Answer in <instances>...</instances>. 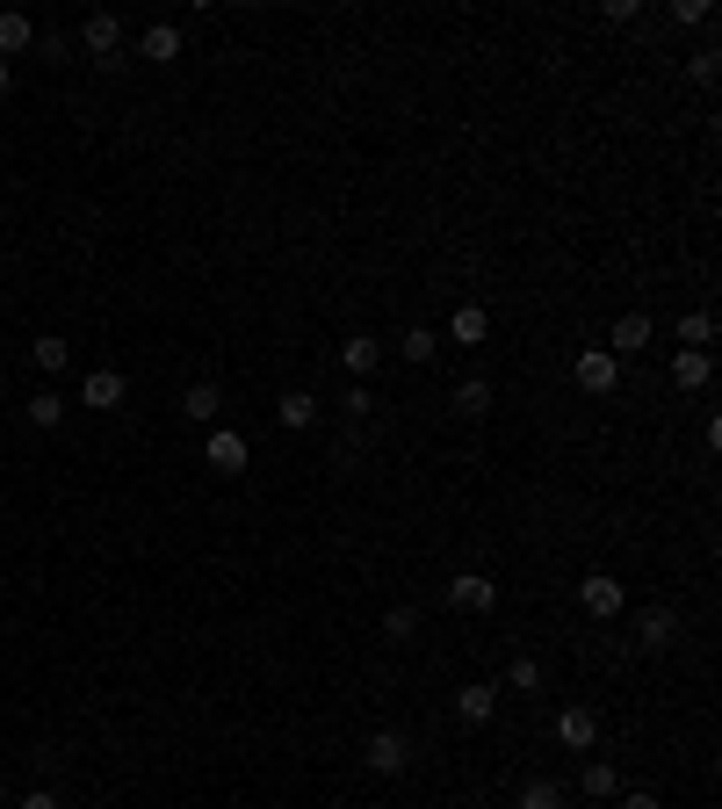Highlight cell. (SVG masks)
I'll list each match as a JSON object with an SVG mask.
<instances>
[{
	"label": "cell",
	"instance_id": "obj_25",
	"mask_svg": "<svg viewBox=\"0 0 722 809\" xmlns=\"http://www.w3.org/2000/svg\"><path fill=\"white\" fill-rule=\"evenodd\" d=\"M715 340V311H687L679 318V347H708Z\"/></svg>",
	"mask_w": 722,
	"mask_h": 809
},
{
	"label": "cell",
	"instance_id": "obj_4",
	"mask_svg": "<svg viewBox=\"0 0 722 809\" xmlns=\"http://www.w3.org/2000/svg\"><path fill=\"white\" fill-rule=\"evenodd\" d=\"M448 607H463V615H492V607H499V586H492L484 571H463V578H448Z\"/></svg>",
	"mask_w": 722,
	"mask_h": 809
},
{
	"label": "cell",
	"instance_id": "obj_22",
	"mask_svg": "<svg viewBox=\"0 0 722 809\" xmlns=\"http://www.w3.org/2000/svg\"><path fill=\"white\" fill-rule=\"evenodd\" d=\"M455 413H463V419H484V413H492V383H484V377H463V383H455Z\"/></svg>",
	"mask_w": 722,
	"mask_h": 809
},
{
	"label": "cell",
	"instance_id": "obj_24",
	"mask_svg": "<svg viewBox=\"0 0 722 809\" xmlns=\"http://www.w3.org/2000/svg\"><path fill=\"white\" fill-rule=\"evenodd\" d=\"M520 809H564V788H556L550 774H534L528 788H520Z\"/></svg>",
	"mask_w": 722,
	"mask_h": 809
},
{
	"label": "cell",
	"instance_id": "obj_7",
	"mask_svg": "<svg viewBox=\"0 0 722 809\" xmlns=\"http://www.w3.org/2000/svg\"><path fill=\"white\" fill-rule=\"evenodd\" d=\"M708 377H715V355H708V347H679V355H672V391H708Z\"/></svg>",
	"mask_w": 722,
	"mask_h": 809
},
{
	"label": "cell",
	"instance_id": "obj_11",
	"mask_svg": "<svg viewBox=\"0 0 722 809\" xmlns=\"http://www.w3.org/2000/svg\"><path fill=\"white\" fill-rule=\"evenodd\" d=\"M340 362H347V377H376V369H383V340H376V333H347Z\"/></svg>",
	"mask_w": 722,
	"mask_h": 809
},
{
	"label": "cell",
	"instance_id": "obj_13",
	"mask_svg": "<svg viewBox=\"0 0 722 809\" xmlns=\"http://www.w3.org/2000/svg\"><path fill=\"white\" fill-rule=\"evenodd\" d=\"M448 340H455V347H484V340H492V311H484V304H463L455 318H448Z\"/></svg>",
	"mask_w": 722,
	"mask_h": 809
},
{
	"label": "cell",
	"instance_id": "obj_21",
	"mask_svg": "<svg viewBox=\"0 0 722 809\" xmlns=\"http://www.w3.org/2000/svg\"><path fill=\"white\" fill-rule=\"evenodd\" d=\"M397 355H405V362H413V369H427L433 355H441V333H433V326H413V333H405V340H397Z\"/></svg>",
	"mask_w": 722,
	"mask_h": 809
},
{
	"label": "cell",
	"instance_id": "obj_17",
	"mask_svg": "<svg viewBox=\"0 0 722 809\" xmlns=\"http://www.w3.org/2000/svg\"><path fill=\"white\" fill-rule=\"evenodd\" d=\"M492 708H499V687H484V679H477V687H463V694H455V716H463L470 730H477V723H492Z\"/></svg>",
	"mask_w": 722,
	"mask_h": 809
},
{
	"label": "cell",
	"instance_id": "obj_8",
	"mask_svg": "<svg viewBox=\"0 0 722 809\" xmlns=\"http://www.w3.org/2000/svg\"><path fill=\"white\" fill-rule=\"evenodd\" d=\"M556 744H564V752H593V744H600V716H593V708H564V716H556Z\"/></svg>",
	"mask_w": 722,
	"mask_h": 809
},
{
	"label": "cell",
	"instance_id": "obj_30",
	"mask_svg": "<svg viewBox=\"0 0 722 809\" xmlns=\"http://www.w3.org/2000/svg\"><path fill=\"white\" fill-rule=\"evenodd\" d=\"M340 413H347V419H369V413H376V397H369V391H361V383H354V391L340 397Z\"/></svg>",
	"mask_w": 722,
	"mask_h": 809
},
{
	"label": "cell",
	"instance_id": "obj_27",
	"mask_svg": "<svg viewBox=\"0 0 722 809\" xmlns=\"http://www.w3.org/2000/svg\"><path fill=\"white\" fill-rule=\"evenodd\" d=\"M687 72H693L701 87H715V80H722V52H715V44H701V52L687 58Z\"/></svg>",
	"mask_w": 722,
	"mask_h": 809
},
{
	"label": "cell",
	"instance_id": "obj_12",
	"mask_svg": "<svg viewBox=\"0 0 722 809\" xmlns=\"http://www.w3.org/2000/svg\"><path fill=\"white\" fill-rule=\"evenodd\" d=\"M636 347H651V318H643V311H621V318H614V340H607V355H614V362H629Z\"/></svg>",
	"mask_w": 722,
	"mask_h": 809
},
{
	"label": "cell",
	"instance_id": "obj_26",
	"mask_svg": "<svg viewBox=\"0 0 722 809\" xmlns=\"http://www.w3.org/2000/svg\"><path fill=\"white\" fill-rule=\"evenodd\" d=\"M708 22H715L708 0H672V30H708Z\"/></svg>",
	"mask_w": 722,
	"mask_h": 809
},
{
	"label": "cell",
	"instance_id": "obj_2",
	"mask_svg": "<svg viewBox=\"0 0 722 809\" xmlns=\"http://www.w3.org/2000/svg\"><path fill=\"white\" fill-rule=\"evenodd\" d=\"M571 377H578V391H585V397H607V391H614V383H621V362H614V355H607V347H585V355H578V369H571Z\"/></svg>",
	"mask_w": 722,
	"mask_h": 809
},
{
	"label": "cell",
	"instance_id": "obj_23",
	"mask_svg": "<svg viewBox=\"0 0 722 809\" xmlns=\"http://www.w3.org/2000/svg\"><path fill=\"white\" fill-rule=\"evenodd\" d=\"M30 362H36V369H44V377H58V369H66V362H72V347H66V340H58V333H44V340H36V347H30Z\"/></svg>",
	"mask_w": 722,
	"mask_h": 809
},
{
	"label": "cell",
	"instance_id": "obj_20",
	"mask_svg": "<svg viewBox=\"0 0 722 809\" xmlns=\"http://www.w3.org/2000/svg\"><path fill=\"white\" fill-rule=\"evenodd\" d=\"M66 405H72V397H58V391H52V383H44V391H36V397H30V405H22V413H30V427H44V434H52V427H58V419H66Z\"/></svg>",
	"mask_w": 722,
	"mask_h": 809
},
{
	"label": "cell",
	"instance_id": "obj_1",
	"mask_svg": "<svg viewBox=\"0 0 722 809\" xmlns=\"http://www.w3.org/2000/svg\"><path fill=\"white\" fill-rule=\"evenodd\" d=\"M80 44H87V58H94L102 72L123 66V22H116V15H87V22H80Z\"/></svg>",
	"mask_w": 722,
	"mask_h": 809
},
{
	"label": "cell",
	"instance_id": "obj_6",
	"mask_svg": "<svg viewBox=\"0 0 722 809\" xmlns=\"http://www.w3.org/2000/svg\"><path fill=\"white\" fill-rule=\"evenodd\" d=\"M578 607H585V615H593V621H614V615H621V578H607V571H593V578H585V586H578Z\"/></svg>",
	"mask_w": 722,
	"mask_h": 809
},
{
	"label": "cell",
	"instance_id": "obj_28",
	"mask_svg": "<svg viewBox=\"0 0 722 809\" xmlns=\"http://www.w3.org/2000/svg\"><path fill=\"white\" fill-rule=\"evenodd\" d=\"M506 687H514V694H534V687H542V665H534V658H514V665H506Z\"/></svg>",
	"mask_w": 722,
	"mask_h": 809
},
{
	"label": "cell",
	"instance_id": "obj_5",
	"mask_svg": "<svg viewBox=\"0 0 722 809\" xmlns=\"http://www.w3.org/2000/svg\"><path fill=\"white\" fill-rule=\"evenodd\" d=\"M203 463L217 470V477H239L246 470V441L232 427H210V441H203Z\"/></svg>",
	"mask_w": 722,
	"mask_h": 809
},
{
	"label": "cell",
	"instance_id": "obj_9",
	"mask_svg": "<svg viewBox=\"0 0 722 809\" xmlns=\"http://www.w3.org/2000/svg\"><path fill=\"white\" fill-rule=\"evenodd\" d=\"M123 391H131V383H123L116 369H87V377H80V405H94V413H116Z\"/></svg>",
	"mask_w": 722,
	"mask_h": 809
},
{
	"label": "cell",
	"instance_id": "obj_16",
	"mask_svg": "<svg viewBox=\"0 0 722 809\" xmlns=\"http://www.w3.org/2000/svg\"><path fill=\"white\" fill-rule=\"evenodd\" d=\"M578 788L593 795V802H614V795H621V774H614V759H585Z\"/></svg>",
	"mask_w": 722,
	"mask_h": 809
},
{
	"label": "cell",
	"instance_id": "obj_10",
	"mask_svg": "<svg viewBox=\"0 0 722 809\" xmlns=\"http://www.w3.org/2000/svg\"><path fill=\"white\" fill-rule=\"evenodd\" d=\"M636 643H643V651H672V643H679V615H672V607H643V615H636Z\"/></svg>",
	"mask_w": 722,
	"mask_h": 809
},
{
	"label": "cell",
	"instance_id": "obj_29",
	"mask_svg": "<svg viewBox=\"0 0 722 809\" xmlns=\"http://www.w3.org/2000/svg\"><path fill=\"white\" fill-rule=\"evenodd\" d=\"M413 629H419L413 607H391V615H383V637H391V643H413Z\"/></svg>",
	"mask_w": 722,
	"mask_h": 809
},
{
	"label": "cell",
	"instance_id": "obj_31",
	"mask_svg": "<svg viewBox=\"0 0 722 809\" xmlns=\"http://www.w3.org/2000/svg\"><path fill=\"white\" fill-rule=\"evenodd\" d=\"M15 809H66V802H58V795L52 788H36V795H22V802Z\"/></svg>",
	"mask_w": 722,
	"mask_h": 809
},
{
	"label": "cell",
	"instance_id": "obj_3",
	"mask_svg": "<svg viewBox=\"0 0 722 809\" xmlns=\"http://www.w3.org/2000/svg\"><path fill=\"white\" fill-rule=\"evenodd\" d=\"M361 759H369V774L391 780V774H405V766H413V744H405V730H376Z\"/></svg>",
	"mask_w": 722,
	"mask_h": 809
},
{
	"label": "cell",
	"instance_id": "obj_15",
	"mask_svg": "<svg viewBox=\"0 0 722 809\" xmlns=\"http://www.w3.org/2000/svg\"><path fill=\"white\" fill-rule=\"evenodd\" d=\"M275 419H282L290 434L318 427V397H311V391H282V397H275Z\"/></svg>",
	"mask_w": 722,
	"mask_h": 809
},
{
	"label": "cell",
	"instance_id": "obj_19",
	"mask_svg": "<svg viewBox=\"0 0 722 809\" xmlns=\"http://www.w3.org/2000/svg\"><path fill=\"white\" fill-rule=\"evenodd\" d=\"M36 44V22L22 15V8H8V15H0V58H15V52H30Z\"/></svg>",
	"mask_w": 722,
	"mask_h": 809
},
{
	"label": "cell",
	"instance_id": "obj_33",
	"mask_svg": "<svg viewBox=\"0 0 722 809\" xmlns=\"http://www.w3.org/2000/svg\"><path fill=\"white\" fill-rule=\"evenodd\" d=\"M8 94H15V66H8V58H0V102H8Z\"/></svg>",
	"mask_w": 722,
	"mask_h": 809
},
{
	"label": "cell",
	"instance_id": "obj_18",
	"mask_svg": "<svg viewBox=\"0 0 722 809\" xmlns=\"http://www.w3.org/2000/svg\"><path fill=\"white\" fill-rule=\"evenodd\" d=\"M138 58H159V66H173V58H181V30H173V22H153V30L138 36Z\"/></svg>",
	"mask_w": 722,
	"mask_h": 809
},
{
	"label": "cell",
	"instance_id": "obj_14",
	"mask_svg": "<svg viewBox=\"0 0 722 809\" xmlns=\"http://www.w3.org/2000/svg\"><path fill=\"white\" fill-rule=\"evenodd\" d=\"M181 413H189L195 427H217V413H224V391H217V383H189V391H181Z\"/></svg>",
	"mask_w": 722,
	"mask_h": 809
},
{
	"label": "cell",
	"instance_id": "obj_32",
	"mask_svg": "<svg viewBox=\"0 0 722 809\" xmlns=\"http://www.w3.org/2000/svg\"><path fill=\"white\" fill-rule=\"evenodd\" d=\"M621 809H665V802H657V795H643V788H629V795H621Z\"/></svg>",
	"mask_w": 722,
	"mask_h": 809
}]
</instances>
